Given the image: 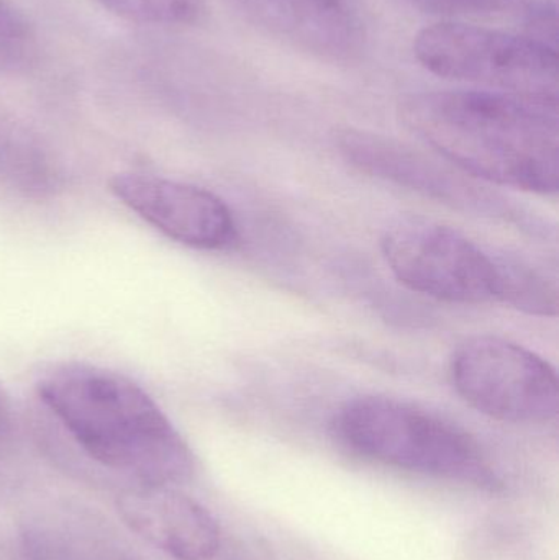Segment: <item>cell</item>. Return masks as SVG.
Masks as SVG:
<instances>
[{"label": "cell", "instance_id": "obj_7", "mask_svg": "<svg viewBox=\"0 0 559 560\" xmlns=\"http://www.w3.org/2000/svg\"><path fill=\"white\" fill-rule=\"evenodd\" d=\"M337 147L341 156L361 173L406 187L453 209L505 222L525 223L527 220L517 207L479 186L465 173L393 138L358 128H343L338 131Z\"/></svg>", "mask_w": 559, "mask_h": 560}, {"label": "cell", "instance_id": "obj_11", "mask_svg": "<svg viewBox=\"0 0 559 560\" xmlns=\"http://www.w3.org/2000/svg\"><path fill=\"white\" fill-rule=\"evenodd\" d=\"M0 183L26 196L43 197L58 187V170L35 144L0 131Z\"/></svg>", "mask_w": 559, "mask_h": 560}, {"label": "cell", "instance_id": "obj_1", "mask_svg": "<svg viewBox=\"0 0 559 560\" xmlns=\"http://www.w3.org/2000/svg\"><path fill=\"white\" fill-rule=\"evenodd\" d=\"M397 112L410 133L462 173L524 192H558V98L422 92L403 98Z\"/></svg>", "mask_w": 559, "mask_h": 560}, {"label": "cell", "instance_id": "obj_10", "mask_svg": "<svg viewBox=\"0 0 559 560\" xmlns=\"http://www.w3.org/2000/svg\"><path fill=\"white\" fill-rule=\"evenodd\" d=\"M261 32L308 55L347 61L360 51L361 26L347 0H225Z\"/></svg>", "mask_w": 559, "mask_h": 560}, {"label": "cell", "instance_id": "obj_5", "mask_svg": "<svg viewBox=\"0 0 559 560\" xmlns=\"http://www.w3.org/2000/svg\"><path fill=\"white\" fill-rule=\"evenodd\" d=\"M394 278L420 295L446 303H502L505 258L486 252L452 226L400 220L381 240Z\"/></svg>", "mask_w": 559, "mask_h": 560}, {"label": "cell", "instance_id": "obj_13", "mask_svg": "<svg viewBox=\"0 0 559 560\" xmlns=\"http://www.w3.org/2000/svg\"><path fill=\"white\" fill-rule=\"evenodd\" d=\"M30 45L32 28L25 16L9 0H0V68L22 62Z\"/></svg>", "mask_w": 559, "mask_h": 560}, {"label": "cell", "instance_id": "obj_8", "mask_svg": "<svg viewBox=\"0 0 559 560\" xmlns=\"http://www.w3.org/2000/svg\"><path fill=\"white\" fill-rule=\"evenodd\" d=\"M110 190L125 207L173 242L200 252L235 245L236 223L216 194L153 174L120 173Z\"/></svg>", "mask_w": 559, "mask_h": 560}, {"label": "cell", "instance_id": "obj_15", "mask_svg": "<svg viewBox=\"0 0 559 560\" xmlns=\"http://www.w3.org/2000/svg\"><path fill=\"white\" fill-rule=\"evenodd\" d=\"M12 430V413H10L9 400L0 387V441L5 440Z\"/></svg>", "mask_w": 559, "mask_h": 560}, {"label": "cell", "instance_id": "obj_14", "mask_svg": "<svg viewBox=\"0 0 559 560\" xmlns=\"http://www.w3.org/2000/svg\"><path fill=\"white\" fill-rule=\"evenodd\" d=\"M423 9L432 12L449 13V15H486V13L502 12V10H527V15L537 10L557 7L555 0H412Z\"/></svg>", "mask_w": 559, "mask_h": 560}, {"label": "cell", "instance_id": "obj_12", "mask_svg": "<svg viewBox=\"0 0 559 560\" xmlns=\"http://www.w3.org/2000/svg\"><path fill=\"white\" fill-rule=\"evenodd\" d=\"M124 19L151 25H193L202 19L206 0H98Z\"/></svg>", "mask_w": 559, "mask_h": 560}, {"label": "cell", "instance_id": "obj_3", "mask_svg": "<svg viewBox=\"0 0 559 560\" xmlns=\"http://www.w3.org/2000/svg\"><path fill=\"white\" fill-rule=\"evenodd\" d=\"M338 440L364 459L409 472L496 490L499 479L471 434L397 398L364 395L334 421Z\"/></svg>", "mask_w": 559, "mask_h": 560}, {"label": "cell", "instance_id": "obj_6", "mask_svg": "<svg viewBox=\"0 0 559 560\" xmlns=\"http://www.w3.org/2000/svg\"><path fill=\"white\" fill-rule=\"evenodd\" d=\"M456 394L479 413L514 424L557 418L559 384L550 362L498 336L466 339L450 359Z\"/></svg>", "mask_w": 559, "mask_h": 560}, {"label": "cell", "instance_id": "obj_9", "mask_svg": "<svg viewBox=\"0 0 559 560\" xmlns=\"http://www.w3.org/2000/svg\"><path fill=\"white\" fill-rule=\"evenodd\" d=\"M117 510L135 535L173 559L210 560L219 552L212 513L174 487L140 483L118 495Z\"/></svg>", "mask_w": 559, "mask_h": 560}, {"label": "cell", "instance_id": "obj_4", "mask_svg": "<svg viewBox=\"0 0 559 560\" xmlns=\"http://www.w3.org/2000/svg\"><path fill=\"white\" fill-rule=\"evenodd\" d=\"M414 55L440 78L558 98L557 49L528 35L468 23H435L417 33Z\"/></svg>", "mask_w": 559, "mask_h": 560}, {"label": "cell", "instance_id": "obj_2", "mask_svg": "<svg viewBox=\"0 0 559 560\" xmlns=\"http://www.w3.org/2000/svg\"><path fill=\"white\" fill-rule=\"evenodd\" d=\"M36 394L91 459L147 486H179L193 451L160 405L127 375L85 362L46 371Z\"/></svg>", "mask_w": 559, "mask_h": 560}]
</instances>
